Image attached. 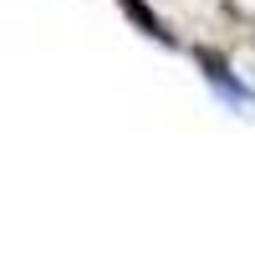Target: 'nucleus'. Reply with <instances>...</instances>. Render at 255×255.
I'll return each instance as SVG.
<instances>
[{
    "label": "nucleus",
    "mask_w": 255,
    "mask_h": 255,
    "mask_svg": "<svg viewBox=\"0 0 255 255\" xmlns=\"http://www.w3.org/2000/svg\"><path fill=\"white\" fill-rule=\"evenodd\" d=\"M199 67H209V82H215V87L230 97V102H250V92L240 87V82L235 77H230V67H225V61L215 56V51H199Z\"/></svg>",
    "instance_id": "obj_1"
},
{
    "label": "nucleus",
    "mask_w": 255,
    "mask_h": 255,
    "mask_svg": "<svg viewBox=\"0 0 255 255\" xmlns=\"http://www.w3.org/2000/svg\"><path fill=\"white\" fill-rule=\"evenodd\" d=\"M118 5H123V10H128V15H133V20H138V26H143V36H158V41H168V31H163V20H158L153 10H148V5H143V0H118Z\"/></svg>",
    "instance_id": "obj_2"
}]
</instances>
